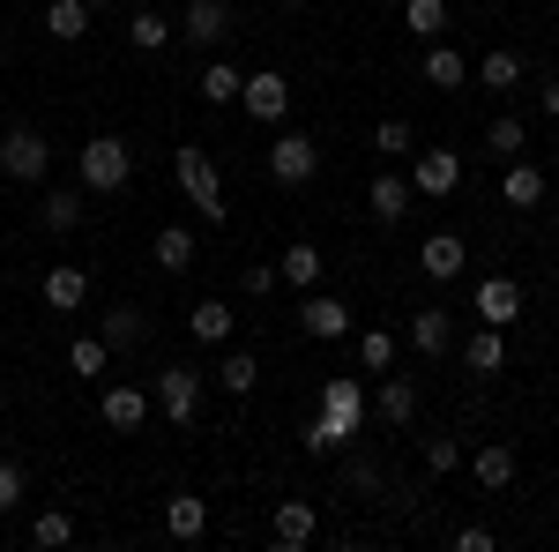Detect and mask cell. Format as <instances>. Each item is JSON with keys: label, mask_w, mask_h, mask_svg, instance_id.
I'll return each mask as SVG.
<instances>
[{"label": "cell", "mask_w": 559, "mask_h": 552, "mask_svg": "<svg viewBox=\"0 0 559 552\" xmlns=\"http://www.w3.org/2000/svg\"><path fill=\"white\" fill-rule=\"evenodd\" d=\"M522 83H530V68H522L515 45H492V52L477 60V90H492V97H515Z\"/></svg>", "instance_id": "cell-18"}, {"label": "cell", "mask_w": 559, "mask_h": 552, "mask_svg": "<svg viewBox=\"0 0 559 552\" xmlns=\"http://www.w3.org/2000/svg\"><path fill=\"white\" fill-rule=\"evenodd\" d=\"M254 381H261V359H254V351H231V343H224V359H216V388L247 403V396H254Z\"/></svg>", "instance_id": "cell-26"}, {"label": "cell", "mask_w": 559, "mask_h": 552, "mask_svg": "<svg viewBox=\"0 0 559 552\" xmlns=\"http://www.w3.org/2000/svg\"><path fill=\"white\" fill-rule=\"evenodd\" d=\"M358 366L381 381V374H395V337L388 329H358Z\"/></svg>", "instance_id": "cell-34"}, {"label": "cell", "mask_w": 559, "mask_h": 552, "mask_svg": "<svg viewBox=\"0 0 559 552\" xmlns=\"http://www.w3.org/2000/svg\"><path fill=\"white\" fill-rule=\"evenodd\" d=\"M128 38H134V52H165V45H173V15H165V8H134Z\"/></svg>", "instance_id": "cell-29"}, {"label": "cell", "mask_w": 559, "mask_h": 552, "mask_svg": "<svg viewBox=\"0 0 559 552\" xmlns=\"http://www.w3.org/2000/svg\"><path fill=\"white\" fill-rule=\"evenodd\" d=\"M463 261H471V247H463L455 232H432L426 247H418V269H426L432 284H455V277H463Z\"/></svg>", "instance_id": "cell-22"}, {"label": "cell", "mask_w": 559, "mask_h": 552, "mask_svg": "<svg viewBox=\"0 0 559 552\" xmlns=\"http://www.w3.org/2000/svg\"><path fill=\"white\" fill-rule=\"evenodd\" d=\"M45 172H52V142H45L38 128H0V179L38 187Z\"/></svg>", "instance_id": "cell-3"}, {"label": "cell", "mask_w": 559, "mask_h": 552, "mask_svg": "<svg viewBox=\"0 0 559 552\" xmlns=\"http://www.w3.org/2000/svg\"><path fill=\"white\" fill-rule=\"evenodd\" d=\"M344 493H358V501H381L388 493V478L373 456H344Z\"/></svg>", "instance_id": "cell-35"}, {"label": "cell", "mask_w": 559, "mask_h": 552, "mask_svg": "<svg viewBox=\"0 0 559 552\" xmlns=\"http://www.w3.org/2000/svg\"><path fill=\"white\" fill-rule=\"evenodd\" d=\"M500 195H508V210H537V202H545V172L537 165H508V179H500Z\"/></svg>", "instance_id": "cell-31"}, {"label": "cell", "mask_w": 559, "mask_h": 552, "mask_svg": "<svg viewBox=\"0 0 559 552\" xmlns=\"http://www.w3.org/2000/svg\"><path fill=\"white\" fill-rule=\"evenodd\" d=\"M471 478H477V493H508V485H515V448H508V441H477Z\"/></svg>", "instance_id": "cell-21"}, {"label": "cell", "mask_w": 559, "mask_h": 552, "mask_svg": "<svg viewBox=\"0 0 559 552\" xmlns=\"http://www.w3.org/2000/svg\"><path fill=\"white\" fill-rule=\"evenodd\" d=\"M373 150H381L388 165H403V157L418 150V128H411V120H381V128H373Z\"/></svg>", "instance_id": "cell-37"}, {"label": "cell", "mask_w": 559, "mask_h": 552, "mask_svg": "<svg viewBox=\"0 0 559 552\" xmlns=\"http://www.w3.org/2000/svg\"><path fill=\"white\" fill-rule=\"evenodd\" d=\"M90 15H97L90 0H52V8H45V31L60 45H75V38H90Z\"/></svg>", "instance_id": "cell-28"}, {"label": "cell", "mask_w": 559, "mask_h": 552, "mask_svg": "<svg viewBox=\"0 0 559 552\" xmlns=\"http://www.w3.org/2000/svg\"><path fill=\"white\" fill-rule=\"evenodd\" d=\"M321 269H329V261H321V247H313V239H292V247L276 255V277H284L292 292H313V284H321Z\"/></svg>", "instance_id": "cell-25"}, {"label": "cell", "mask_w": 559, "mask_h": 552, "mask_svg": "<svg viewBox=\"0 0 559 552\" xmlns=\"http://www.w3.org/2000/svg\"><path fill=\"white\" fill-rule=\"evenodd\" d=\"M231 329H239V314H231V298H202V306L187 314V337H194V343H216V351L231 343Z\"/></svg>", "instance_id": "cell-24"}, {"label": "cell", "mask_w": 559, "mask_h": 552, "mask_svg": "<svg viewBox=\"0 0 559 552\" xmlns=\"http://www.w3.org/2000/svg\"><path fill=\"white\" fill-rule=\"evenodd\" d=\"M179 45H202V52H216V45L239 31V8L231 0H179Z\"/></svg>", "instance_id": "cell-4"}, {"label": "cell", "mask_w": 559, "mask_h": 552, "mask_svg": "<svg viewBox=\"0 0 559 552\" xmlns=\"http://www.w3.org/2000/svg\"><path fill=\"white\" fill-rule=\"evenodd\" d=\"M239 113H247V120H261V128H284V113H292V75L254 68V75L239 83Z\"/></svg>", "instance_id": "cell-6"}, {"label": "cell", "mask_w": 559, "mask_h": 552, "mask_svg": "<svg viewBox=\"0 0 559 552\" xmlns=\"http://www.w3.org/2000/svg\"><path fill=\"white\" fill-rule=\"evenodd\" d=\"M522 314V284L515 277H477V321L485 329H508Z\"/></svg>", "instance_id": "cell-17"}, {"label": "cell", "mask_w": 559, "mask_h": 552, "mask_svg": "<svg viewBox=\"0 0 559 552\" xmlns=\"http://www.w3.org/2000/svg\"><path fill=\"white\" fill-rule=\"evenodd\" d=\"M97 337L112 343V351H134V343H142V306H112V314L97 321Z\"/></svg>", "instance_id": "cell-33"}, {"label": "cell", "mask_w": 559, "mask_h": 552, "mask_svg": "<svg viewBox=\"0 0 559 552\" xmlns=\"http://www.w3.org/2000/svg\"><path fill=\"white\" fill-rule=\"evenodd\" d=\"M75 172H83V195H120V187L134 179V150L120 142V134H90Z\"/></svg>", "instance_id": "cell-2"}, {"label": "cell", "mask_w": 559, "mask_h": 552, "mask_svg": "<svg viewBox=\"0 0 559 552\" xmlns=\"http://www.w3.org/2000/svg\"><path fill=\"white\" fill-rule=\"evenodd\" d=\"M426 470H432V478L463 470V441H448V433H440V441H426Z\"/></svg>", "instance_id": "cell-42"}, {"label": "cell", "mask_w": 559, "mask_h": 552, "mask_svg": "<svg viewBox=\"0 0 559 552\" xmlns=\"http://www.w3.org/2000/svg\"><path fill=\"white\" fill-rule=\"evenodd\" d=\"M38 298L68 321V314H83L90 306V269L83 261H60V269H45V284H38Z\"/></svg>", "instance_id": "cell-11"}, {"label": "cell", "mask_w": 559, "mask_h": 552, "mask_svg": "<svg viewBox=\"0 0 559 552\" xmlns=\"http://www.w3.org/2000/svg\"><path fill=\"white\" fill-rule=\"evenodd\" d=\"M306 448H313V456H344V448H350V433H336V425L313 411V419H306Z\"/></svg>", "instance_id": "cell-41"}, {"label": "cell", "mask_w": 559, "mask_h": 552, "mask_svg": "<svg viewBox=\"0 0 559 552\" xmlns=\"http://www.w3.org/2000/svg\"><path fill=\"white\" fill-rule=\"evenodd\" d=\"M68 366H75L83 381H97V374L112 366V343H105V337H75V343H68Z\"/></svg>", "instance_id": "cell-36"}, {"label": "cell", "mask_w": 559, "mask_h": 552, "mask_svg": "<svg viewBox=\"0 0 559 552\" xmlns=\"http://www.w3.org/2000/svg\"><path fill=\"white\" fill-rule=\"evenodd\" d=\"M150 411H157V403H150V388H134V381H112L105 396H97V419L112 425L120 441H128V433H142V425H150Z\"/></svg>", "instance_id": "cell-9"}, {"label": "cell", "mask_w": 559, "mask_h": 552, "mask_svg": "<svg viewBox=\"0 0 559 552\" xmlns=\"http://www.w3.org/2000/svg\"><path fill=\"white\" fill-rule=\"evenodd\" d=\"M90 8H112V0H90Z\"/></svg>", "instance_id": "cell-48"}, {"label": "cell", "mask_w": 559, "mask_h": 552, "mask_svg": "<svg viewBox=\"0 0 559 552\" xmlns=\"http://www.w3.org/2000/svg\"><path fill=\"white\" fill-rule=\"evenodd\" d=\"M239 284H247V298H269L284 277H276V261H247V277H239Z\"/></svg>", "instance_id": "cell-43"}, {"label": "cell", "mask_w": 559, "mask_h": 552, "mask_svg": "<svg viewBox=\"0 0 559 552\" xmlns=\"http://www.w3.org/2000/svg\"><path fill=\"white\" fill-rule=\"evenodd\" d=\"M366 411H373V403H366V388H358V381H321V419L336 425V433H350V441H358Z\"/></svg>", "instance_id": "cell-14"}, {"label": "cell", "mask_w": 559, "mask_h": 552, "mask_svg": "<svg viewBox=\"0 0 559 552\" xmlns=\"http://www.w3.org/2000/svg\"><path fill=\"white\" fill-rule=\"evenodd\" d=\"M276 8H306V0H276Z\"/></svg>", "instance_id": "cell-47"}, {"label": "cell", "mask_w": 559, "mask_h": 552, "mask_svg": "<svg viewBox=\"0 0 559 552\" xmlns=\"http://www.w3.org/2000/svg\"><path fill=\"white\" fill-rule=\"evenodd\" d=\"M411 187H418L426 202L455 195V187H463V157H455L448 142H432V150H411Z\"/></svg>", "instance_id": "cell-8"}, {"label": "cell", "mask_w": 559, "mask_h": 552, "mask_svg": "<svg viewBox=\"0 0 559 552\" xmlns=\"http://www.w3.org/2000/svg\"><path fill=\"white\" fill-rule=\"evenodd\" d=\"M477 150H485V157H500V165H515L522 150H530V128H522L515 113H500V120L485 128V142H477Z\"/></svg>", "instance_id": "cell-27"}, {"label": "cell", "mask_w": 559, "mask_h": 552, "mask_svg": "<svg viewBox=\"0 0 559 552\" xmlns=\"http://www.w3.org/2000/svg\"><path fill=\"white\" fill-rule=\"evenodd\" d=\"M269 538L284 552H299L321 538V515H313V501H276V515H269Z\"/></svg>", "instance_id": "cell-16"}, {"label": "cell", "mask_w": 559, "mask_h": 552, "mask_svg": "<svg viewBox=\"0 0 559 552\" xmlns=\"http://www.w3.org/2000/svg\"><path fill=\"white\" fill-rule=\"evenodd\" d=\"M418 75H426L432 90H463V83H471V60H463L455 45H432V52H426V68H418Z\"/></svg>", "instance_id": "cell-30"}, {"label": "cell", "mask_w": 559, "mask_h": 552, "mask_svg": "<svg viewBox=\"0 0 559 552\" xmlns=\"http://www.w3.org/2000/svg\"><path fill=\"white\" fill-rule=\"evenodd\" d=\"M31 545H75V515H68V508L31 515Z\"/></svg>", "instance_id": "cell-39"}, {"label": "cell", "mask_w": 559, "mask_h": 552, "mask_svg": "<svg viewBox=\"0 0 559 552\" xmlns=\"http://www.w3.org/2000/svg\"><path fill=\"white\" fill-rule=\"evenodd\" d=\"M15 508H23V470L0 456V515H15Z\"/></svg>", "instance_id": "cell-44"}, {"label": "cell", "mask_w": 559, "mask_h": 552, "mask_svg": "<svg viewBox=\"0 0 559 552\" xmlns=\"http://www.w3.org/2000/svg\"><path fill=\"white\" fill-rule=\"evenodd\" d=\"M313 172H321V142H313V134L284 128L269 142V179H276V187H306Z\"/></svg>", "instance_id": "cell-7"}, {"label": "cell", "mask_w": 559, "mask_h": 552, "mask_svg": "<svg viewBox=\"0 0 559 552\" xmlns=\"http://www.w3.org/2000/svg\"><path fill=\"white\" fill-rule=\"evenodd\" d=\"M202 388H210V381H202L194 366H165V374L150 381V403H157L173 425H194V419H202Z\"/></svg>", "instance_id": "cell-5"}, {"label": "cell", "mask_w": 559, "mask_h": 552, "mask_svg": "<svg viewBox=\"0 0 559 552\" xmlns=\"http://www.w3.org/2000/svg\"><path fill=\"white\" fill-rule=\"evenodd\" d=\"M38 224H45V232H75V224H83V195H45Z\"/></svg>", "instance_id": "cell-40"}, {"label": "cell", "mask_w": 559, "mask_h": 552, "mask_svg": "<svg viewBox=\"0 0 559 552\" xmlns=\"http://www.w3.org/2000/svg\"><path fill=\"white\" fill-rule=\"evenodd\" d=\"M537 113H545V120H559V75H545V83H537Z\"/></svg>", "instance_id": "cell-46"}, {"label": "cell", "mask_w": 559, "mask_h": 552, "mask_svg": "<svg viewBox=\"0 0 559 552\" xmlns=\"http://www.w3.org/2000/svg\"><path fill=\"white\" fill-rule=\"evenodd\" d=\"M463 366H471L477 381H492V374L508 366V329H485V321H477L471 337H463Z\"/></svg>", "instance_id": "cell-23"}, {"label": "cell", "mask_w": 559, "mask_h": 552, "mask_svg": "<svg viewBox=\"0 0 559 552\" xmlns=\"http://www.w3.org/2000/svg\"><path fill=\"white\" fill-rule=\"evenodd\" d=\"M150 261H157V269H165V277H187V269H194V261H202V239H194V232H187V224H165V232H157V239H150Z\"/></svg>", "instance_id": "cell-20"}, {"label": "cell", "mask_w": 559, "mask_h": 552, "mask_svg": "<svg viewBox=\"0 0 559 552\" xmlns=\"http://www.w3.org/2000/svg\"><path fill=\"white\" fill-rule=\"evenodd\" d=\"M411 202H418L411 172H373V187H366V210H373V224H403V216H411Z\"/></svg>", "instance_id": "cell-12"}, {"label": "cell", "mask_w": 559, "mask_h": 552, "mask_svg": "<svg viewBox=\"0 0 559 552\" xmlns=\"http://www.w3.org/2000/svg\"><path fill=\"white\" fill-rule=\"evenodd\" d=\"M492 545H500V538H492L485 522H463V530H455V552H492Z\"/></svg>", "instance_id": "cell-45"}, {"label": "cell", "mask_w": 559, "mask_h": 552, "mask_svg": "<svg viewBox=\"0 0 559 552\" xmlns=\"http://www.w3.org/2000/svg\"><path fill=\"white\" fill-rule=\"evenodd\" d=\"M403 23H411V38H440L448 31V0H403Z\"/></svg>", "instance_id": "cell-38"}, {"label": "cell", "mask_w": 559, "mask_h": 552, "mask_svg": "<svg viewBox=\"0 0 559 552\" xmlns=\"http://www.w3.org/2000/svg\"><path fill=\"white\" fill-rule=\"evenodd\" d=\"M239 83H247V75H239V68H231V60H210V68H202V105H239Z\"/></svg>", "instance_id": "cell-32"}, {"label": "cell", "mask_w": 559, "mask_h": 552, "mask_svg": "<svg viewBox=\"0 0 559 552\" xmlns=\"http://www.w3.org/2000/svg\"><path fill=\"white\" fill-rule=\"evenodd\" d=\"M299 329H306L313 343H344V337H350V298L306 292V298H299Z\"/></svg>", "instance_id": "cell-10"}, {"label": "cell", "mask_w": 559, "mask_h": 552, "mask_svg": "<svg viewBox=\"0 0 559 552\" xmlns=\"http://www.w3.org/2000/svg\"><path fill=\"white\" fill-rule=\"evenodd\" d=\"M165 538L202 545V538H210V501H202V493H173V501H165Z\"/></svg>", "instance_id": "cell-19"}, {"label": "cell", "mask_w": 559, "mask_h": 552, "mask_svg": "<svg viewBox=\"0 0 559 552\" xmlns=\"http://www.w3.org/2000/svg\"><path fill=\"white\" fill-rule=\"evenodd\" d=\"M373 419L381 425H418V381L411 374H381V388H373Z\"/></svg>", "instance_id": "cell-13"}, {"label": "cell", "mask_w": 559, "mask_h": 552, "mask_svg": "<svg viewBox=\"0 0 559 552\" xmlns=\"http://www.w3.org/2000/svg\"><path fill=\"white\" fill-rule=\"evenodd\" d=\"M411 351H418V359H448V351H455V314H448V306H418V314H411Z\"/></svg>", "instance_id": "cell-15"}, {"label": "cell", "mask_w": 559, "mask_h": 552, "mask_svg": "<svg viewBox=\"0 0 559 552\" xmlns=\"http://www.w3.org/2000/svg\"><path fill=\"white\" fill-rule=\"evenodd\" d=\"M173 179H179V195L194 202V216H202V224H224V216H231L224 179H216V157L202 150V142H179V150H173Z\"/></svg>", "instance_id": "cell-1"}]
</instances>
